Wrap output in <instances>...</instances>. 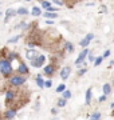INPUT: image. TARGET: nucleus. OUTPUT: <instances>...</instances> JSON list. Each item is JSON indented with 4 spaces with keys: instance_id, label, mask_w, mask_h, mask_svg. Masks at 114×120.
Here are the masks:
<instances>
[{
    "instance_id": "obj_7",
    "label": "nucleus",
    "mask_w": 114,
    "mask_h": 120,
    "mask_svg": "<svg viewBox=\"0 0 114 120\" xmlns=\"http://www.w3.org/2000/svg\"><path fill=\"white\" fill-rule=\"evenodd\" d=\"M15 116H16V109H15V108H9V109H7L5 113H4V117L5 119H8V120L13 119Z\"/></svg>"
},
{
    "instance_id": "obj_9",
    "label": "nucleus",
    "mask_w": 114,
    "mask_h": 120,
    "mask_svg": "<svg viewBox=\"0 0 114 120\" xmlns=\"http://www.w3.org/2000/svg\"><path fill=\"white\" fill-rule=\"evenodd\" d=\"M54 72H55V65L54 64H48V65L44 67V73H46V75L51 76V75H54Z\"/></svg>"
},
{
    "instance_id": "obj_23",
    "label": "nucleus",
    "mask_w": 114,
    "mask_h": 120,
    "mask_svg": "<svg viewBox=\"0 0 114 120\" xmlns=\"http://www.w3.org/2000/svg\"><path fill=\"white\" fill-rule=\"evenodd\" d=\"M101 119V113L99 112H94L91 115V117H90V120H99Z\"/></svg>"
},
{
    "instance_id": "obj_36",
    "label": "nucleus",
    "mask_w": 114,
    "mask_h": 120,
    "mask_svg": "<svg viewBox=\"0 0 114 120\" xmlns=\"http://www.w3.org/2000/svg\"><path fill=\"white\" fill-rule=\"evenodd\" d=\"M111 108H113V109H114V103H111Z\"/></svg>"
},
{
    "instance_id": "obj_3",
    "label": "nucleus",
    "mask_w": 114,
    "mask_h": 120,
    "mask_svg": "<svg viewBox=\"0 0 114 120\" xmlns=\"http://www.w3.org/2000/svg\"><path fill=\"white\" fill-rule=\"evenodd\" d=\"M44 60H46V57H44L43 55H38L34 60H31V64H32V67L39 68V67H42V65H43Z\"/></svg>"
},
{
    "instance_id": "obj_16",
    "label": "nucleus",
    "mask_w": 114,
    "mask_h": 120,
    "mask_svg": "<svg viewBox=\"0 0 114 120\" xmlns=\"http://www.w3.org/2000/svg\"><path fill=\"white\" fill-rule=\"evenodd\" d=\"M91 103V88H89L87 92H86V104H90Z\"/></svg>"
},
{
    "instance_id": "obj_24",
    "label": "nucleus",
    "mask_w": 114,
    "mask_h": 120,
    "mask_svg": "<svg viewBox=\"0 0 114 120\" xmlns=\"http://www.w3.org/2000/svg\"><path fill=\"white\" fill-rule=\"evenodd\" d=\"M102 60H103V57H102V56H98V57L94 60V65H95V67H97V65H99L102 63Z\"/></svg>"
},
{
    "instance_id": "obj_28",
    "label": "nucleus",
    "mask_w": 114,
    "mask_h": 120,
    "mask_svg": "<svg viewBox=\"0 0 114 120\" xmlns=\"http://www.w3.org/2000/svg\"><path fill=\"white\" fill-rule=\"evenodd\" d=\"M51 86H53V82H51V80H47V82H44V87H46V88H50Z\"/></svg>"
},
{
    "instance_id": "obj_30",
    "label": "nucleus",
    "mask_w": 114,
    "mask_h": 120,
    "mask_svg": "<svg viewBox=\"0 0 114 120\" xmlns=\"http://www.w3.org/2000/svg\"><path fill=\"white\" fill-rule=\"evenodd\" d=\"M86 72H87V68H83V69H81V71L78 72V75H79V76H82V75H83V73H86Z\"/></svg>"
},
{
    "instance_id": "obj_20",
    "label": "nucleus",
    "mask_w": 114,
    "mask_h": 120,
    "mask_svg": "<svg viewBox=\"0 0 114 120\" xmlns=\"http://www.w3.org/2000/svg\"><path fill=\"white\" fill-rule=\"evenodd\" d=\"M65 48H66V51H69V52H73V51H74V47H73V44H71L70 41L65 43Z\"/></svg>"
},
{
    "instance_id": "obj_26",
    "label": "nucleus",
    "mask_w": 114,
    "mask_h": 120,
    "mask_svg": "<svg viewBox=\"0 0 114 120\" xmlns=\"http://www.w3.org/2000/svg\"><path fill=\"white\" fill-rule=\"evenodd\" d=\"M42 7L47 9L48 7H51V3H50V1H47V0H44V1H42Z\"/></svg>"
},
{
    "instance_id": "obj_10",
    "label": "nucleus",
    "mask_w": 114,
    "mask_h": 120,
    "mask_svg": "<svg viewBox=\"0 0 114 120\" xmlns=\"http://www.w3.org/2000/svg\"><path fill=\"white\" fill-rule=\"evenodd\" d=\"M18 72L20 73V75H27V73H28V67H27V64L20 63V65H19V68H18Z\"/></svg>"
},
{
    "instance_id": "obj_14",
    "label": "nucleus",
    "mask_w": 114,
    "mask_h": 120,
    "mask_svg": "<svg viewBox=\"0 0 114 120\" xmlns=\"http://www.w3.org/2000/svg\"><path fill=\"white\" fill-rule=\"evenodd\" d=\"M31 15H32V16H40V15H42V11H40L39 7H34L32 11H31Z\"/></svg>"
},
{
    "instance_id": "obj_17",
    "label": "nucleus",
    "mask_w": 114,
    "mask_h": 120,
    "mask_svg": "<svg viewBox=\"0 0 114 120\" xmlns=\"http://www.w3.org/2000/svg\"><path fill=\"white\" fill-rule=\"evenodd\" d=\"M36 84H38V87H40V88H43L44 87V80L42 79L40 75H38V77H36Z\"/></svg>"
},
{
    "instance_id": "obj_5",
    "label": "nucleus",
    "mask_w": 114,
    "mask_h": 120,
    "mask_svg": "<svg viewBox=\"0 0 114 120\" xmlns=\"http://www.w3.org/2000/svg\"><path fill=\"white\" fill-rule=\"evenodd\" d=\"M89 53H90V52H89V49H87V48H85L83 51H82L81 53H79L78 59L75 60V65H79V64H81V63H82V61H83L85 59H86V56H87Z\"/></svg>"
},
{
    "instance_id": "obj_37",
    "label": "nucleus",
    "mask_w": 114,
    "mask_h": 120,
    "mask_svg": "<svg viewBox=\"0 0 114 120\" xmlns=\"http://www.w3.org/2000/svg\"><path fill=\"white\" fill-rule=\"evenodd\" d=\"M26 1H31V0H26Z\"/></svg>"
},
{
    "instance_id": "obj_1",
    "label": "nucleus",
    "mask_w": 114,
    "mask_h": 120,
    "mask_svg": "<svg viewBox=\"0 0 114 120\" xmlns=\"http://www.w3.org/2000/svg\"><path fill=\"white\" fill-rule=\"evenodd\" d=\"M12 72H13V69H12V65H11V61L8 59L1 57L0 59V73L3 76H9Z\"/></svg>"
},
{
    "instance_id": "obj_27",
    "label": "nucleus",
    "mask_w": 114,
    "mask_h": 120,
    "mask_svg": "<svg viewBox=\"0 0 114 120\" xmlns=\"http://www.w3.org/2000/svg\"><path fill=\"white\" fill-rule=\"evenodd\" d=\"M16 57H18V55H16L15 52H11V53H9V56H8V60L11 61L12 59H16Z\"/></svg>"
},
{
    "instance_id": "obj_4",
    "label": "nucleus",
    "mask_w": 114,
    "mask_h": 120,
    "mask_svg": "<svg viewBox=\"0 0 114 120\" xmlns=\"http://www.w3.org/2000/svg\"><path fill=\"white\" fill-rule=\"evenodd\" d=\"M15 98H16V91L8 90L5 92V104H9L12 100H15Z\"/></svg>"
},
{
    "instance_id": "obj_32",
    "label": "nucleus",
    "mask_w": 114,
    "mask_h": 120,
    "mask_svg": "<svg viewBox=\"0 0 114 120\" xmlns=\"http://www.w3.org/2000/svg\"><path fill=\"white\" fill-rule=\"evenodd\" d=\"M54 3L58 5H63V1H61V0H54Z\"/></svg>"
},
{
    "instance_id": "obj_38",
    "label": "nucleus",
    "mask_w": 114,
    "mask_h": 120,
    "mask_svg": "<svg viewBox=\"0 0 114 120\" xmlns=\"http://www.w3.org/2000/svg\"><path fill=\"white\" fill-rule=\"evenodd\" d=\"M0 15H1V13H0Z\"/></svg>"
},
{
    "instance_id": "obj_13",
    "label": "nucleus",
    "mask_w": 114,
    "mask_h": 120,
    "mask_svg": "<svg viewBox=\"0 0 114 120\" xmlns=\"http://www.w3.org/2000/svg\"><path fill=\"white\" fill-rule=\"evenodd\" d=\"M26 56H27V59H28V60H34L36 56H38V52H36V51H28Z\"/></svg>"
},
{
    "instance_id": "obj_2",
    "label": "nucleus",
    "mask_w": 114,
    "mask_h": 120,
    "mask_svg": "<svg viewBox=\"0 0 114 120\" xmlns=\"http://www.w3.org/2000/svg\"><path fill=\"white\" fill-rule=\"evenodd\" d=\"M26 80H27L26 76H22V75H15V76H12L11 79H9V86L20 87V86H23V84L26 83Z\"/></svg>"
},
{
    "instance_id": "obj_22",
    "label": "nucleus",
    "mask_w": 114,
    "mask_h": 120,
    "mask_svg": "<svg viewBox=\"0 0 114 120\" xmlns=\"http://www.w3.org/2000/svg\"><path fill=\"white\" fill-rule=\"evenodd\" d=\"M16 13H18V15H27V13H28V9L27 8H19L18 11H16Z\"/></svg>"
},
{
    "instance_id": "obj_35",
    "label": "nucleus",
    "mask_w": 114,
    "mask_h": 120,
    "mask_svg": "<svg viewBox=\"0 0 114 120\" xmlns=\"http://www.w3.org/2000/svg\"><path fill=\"white\" fill-rule=\"evenodd\" d=\"M89 59H90V60L93 61V60H94V56H93V55H89Z\"/></svg>"
},
{
    "instance_id": "obj_33",
    "label": "nucleus",
    "mask_w": 114,
    "mask_h": 120,
    "mask_svg": "<svg viewBox=\"0 0 114 120\" xmlns=\"http://www.w3.org/2000/svg\"><path fill=\"white\" fill-rule=\"evenodd\" d=\"M106 98H107L106 95H103V96H101V98H99V101H105V100H106Z\"/></svg>"
},
{
    "instance_id": "obj_29",
    "label": "nucleus",
    "mask_w": 114,
    "mask_h": 120,
    "mask_svg": "<svg viewBox=\"0 0 114 120\" xmlns=\"http://www.w3.org/2000/svg\"><path fill=\"white\" fill-rule=\"evenodd\" d=\"M110 53H111L110 49H106V51L103 52V56H102V57H107V56H110Z\"/></svg>"
},
{
    "instance_id": "obj_19",
    "label": "nucleus",
    "mask_w": 114,
    "mask_h": 120,
    "mask_svg": "<svg viewBox=\"0 0 114 120\" xmlns=\"http://www.w3.org/2000/svg\"><path fill=\"white\" fill-rule=\"evenodd\" d=\"M62 98L66 99V100H67V99H70V98H71V91L65 90V91H63V95H62Z\"/></svg>"
},
{
    "instance_id": "obj_31",
    "label": "nucleus",
    "mask_w": 114,
    "mask_h": 120,
    "mask_svg": "<svg viewBox=\"0 0 114 120\" xmlns=\"http://www.w3.org/2000/svg\"><path fill=\"white\" fill-rule=\"evenodd\" d=\"M55 11H58V9L54 8V7H48L47 8V12H55Z\"/></svg>"
},
{
    "instance_id": "obj_18",
    "label": "nucleus",
    "mask_w": 114,
    "mask_h": 120,
    "mask_svg": "<svg viewBox=\"0 0 114 120\" xmlns=\"http://www.w3.org/2000/svg\"><path fill=\"white\" fill-rule=\"evenodd\" d=\"M19 39H20V35H16V36H12L11 39H8V41L7 43H9V44H15L16 41H18Z\"/></svg>"
},
{
    "instance_id": "obj_15",
    "label": "nucleus",
    "mask_w": 114,
    "mask_h": 120,
    "mask_svg": "<svg viewBox=\"0 0 114 120\" xmlns=\"http://www.w3.org/2000/svg\"><path fill=\"white\" fill-rule=\"evenodd\" d=\"M110 92H111V87H110V84H109V83L103 84V95H106V96H107Z\"/></svg>"
},
{
    "instance_id": "obj_12",
    "label": "nucleus",
    "mask_w": 114,
    "mask_h": 120,
    "mask_svg": "<svg viewBox=\"0 0 114 120\" xmlns=\"http://www.w3.org/2000/svg\"><path fill=\"white\" fill-rule=\"evenodd\" d=\"M15 15H16V11H15V9H11V8L7 9V16H5V20H4V22L7 23V22H8V19H9V17L15 16Z\"/></svg>"
},
{
    "instance_id": "obj_34",
    "label": "nucleus",
    "mask_w": 114,
    "mask_h": 120,
    "mask_svg": "<svg viewBox=\"0 0 114 120\" xmlns=\"http://www.w3.org/2000/svg\"><path fill=\"white\" fill-rule=\"evenodd\" d=\"M46 23H47V24H54V20L53 19H47V22Z\"/></svg>"
},
{
    "instance_id": "obj_8",
    "label": "nucleus",
    "mask_w": 114,
    "mask_h": 120,
    "mask_svg": "<svg viewBox=\"0 0 114 120\" xmlns=\"http://www.w3.org/2000/svg\"><path fill=\"white\" fill-rule=\"evenodd\" d=\"M70 72H71V68H70V67H65V68H62V71H61V77L63 79V80H66L67 77L70 76Z\"/></svg>"
},
{
    "instance_id": "obj_25",
    "label": "nucleus",
    "mask_w": 114,
    "mask_h": 120,
    "mask_svg": "<svg viewBox=\"0 0 114 120\" xmlns=\"http://www.w3.org/2000/svg\"><path fill=\"white\" fill-rule=\"evenodd\" d=\"M65 90H66V86H65V84H61V86H58L57 92H58V94H61V92H63Z\"/></svg>"
},
{
    "instance_id": "obj_6",
    "label": "nucleus",
    "mask_w": 114,
    "mask_h": 120,
    "mask_svg": "<svg viewBox=\"0 0 114 120\" xmlns=\"http://www.w3.org/2000/svg\"><path fill=\"white\" fill-rule=\"evenodd\" d=\"M93 39H94V35H93V34H87V36H86L85 39H82L79 44H81V45H82L83 48H86L89 44H90V41H91Z\"/></svg>"
},
{
    "instance_id": "obj_21",
    "label": "nucleus",
    "mask_w": 114,
    "mask_h": 120,
    "mask_svg": "<svg viewBox=\"0 0 114 120\" xmlns=\"http://www.w3.org/2000/svg\"><path fill=\"white\" fill-rule=\"evenodd\" d=\"M66 103H67V100L66 99H59V100H58V107H66Z\"/></svg>"
},
{
    "instance_id": "obj_11",
    "label": "nucleus",
    "mask_w": 114,
    "mask_h": 120,
    "mask_svg": "<svg viewBox=\"0 0 114 120\" xmlns=\"http://www.w3.org/2000/svg\"><path fill=\"white\" fill-rule=\"evenodd\" d=\"M43 16L46 17V19H57L58 17V15H57V12H47V11H46V12L43 13Z\"/></svg>"
}]
</instances>
